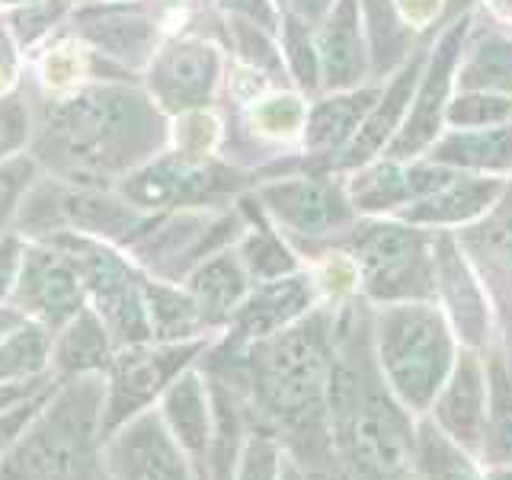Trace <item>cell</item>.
<instances>
[{
	"label": "cell",
	"instance_id": "6",
	"mask_svg": "<svg viewBox=\"0 0 512 480\" xmlns=\"http://www.w3.org/2000/svg\"><path fill=\"white\" fill-rule=\"evenodd\" d=\"M48 244H55L74 260L84 292L93 301V311L100 314L112 336V346L125 349L138 343H154L141 292L144 279L116 250L106 247L103 240L77 231H58L48 237Z\"/></svg>",
	"mask_w": 512,
	"mask_h": 480
},
{
	"label": "cell",
	"instance_id": "43",
	"mask_svg": "<svg viewBox=\"0 0 512 480\" xmlns=\"http://www.w3.org/2000/svg\"><path fill=\"white\" fill-rule=\"evenodd\" d=\"M58 384H61V381L55 378L52 384H45V388H42L39 394H32V397L20 400V404H13V407H7V410H0V458H4V455L10 452V445L23 436V429L32 423V416H36V413L45 407V400L55 394Z\"/></svg>",
	"mask_w": 512,
	"mask_h": 480
},
{
	"label": "cell",
	"instance_id": "31",
	"mask_svg": "<svg viewBox=\"0 0 512 480\" xmlns=\"http://www.w3.org/2000/svg\"><path fill=\"white\" fill-rule=\"evenodd\" d=\"M461 87L464 90H512V42L506 39H487L477 45L468 64L461 68Z\"/></svg>",
	"mask_w": 512,
	"mask_h": 480
},
{
	"label": "cell",
	"instance_id": "47",
	"mask_svg": "<svg viewBox=\"0 0 512 480\" xmlns=\"http://www.w3.org/2000/svg\"><path fill=\"white\" fill-rule=\"evenodd\" d=\"M231 13H237L240 20H250L260 29H272L276 26V10H272L269 0H221Z\"/></svg>",
	"mask_w": 512,
	"mask_h": 480
},
{
	"label": "cell",
	"instance_id": "17",
	"mask_svg": "<svg viewBox=\"0 0 512 480\" xmlns=\"http://www.w3.org/2000/svg\"><path fill=\"white\" fill-rule=\"evenodd\" d=\"M64 218H68V228H77V234L96 240H119V244H135L157 221L144 218L128 199H112L96 189H64Z\"/></svg>",
	"mask_w": 512,
	"mask_h": 480
},
{
	"label": "cell",
	"instance_id": "7",
	"mask_svg": "<svg viewBox=\"0 0 512 480\" xmlns=\"http://www.w3.org/2000/svg\"><path fill=\"white\" fill-rule=\"evenodd\" d=\"M205 352V340H183V343H138L116 349L106 368V404L100 420L103 442L135 420L138 413L151 410L157 397L180 378L186 368Z\"/></svg>",
	"mask_w": 512,
	"mask_h": 480
},
{
	"label": "cell",
	"instance_id": "45",
	"mask_svg": "<svg viewBox=\"0 0 512 480\" xmlns=\"http://www.w3.org/2000/svg\"><path fill=\"white\" fill-rule=\"evenodd\" d=\"M68 4L71 0H32V4H26V10L13 13L16 36H20L23 42L39 39L42 32L52 26L64 10H68Z\"/></svg>",
	"mask_w": 512,
	"mask_h": 480
},
{
	"label": "cell",
	"instance_id": "57",
	"mask_svg": "<svg viewBox=\"0 0 512 480\" xmlns=\"http://www.w3.org/2000/svg\"><path fill=\"white\" fill-rule=\"evenodd\" d=\"M106 480H109V477H106Z\"/></svg>",
	"mask_w": 512,
	"mask_h": 480
},
{
	"label": "cell",
	"instance_id": "11",
	"mask_svg": "<svg viewBox=\"0 0 512 480\" xmlns=\"http://www.w3.org/2000/svg\"><path fill=\"white\" fill-rule=\"evenodd\" d=\"M234 221H208V215H173L164 221H154L148 231L135 240V256L148 266L154 276L176 282L186 276L189 269H196L208 253L218 250L224 240L231 237Z\"/></svg>",
	"mask_w": 512,
	"mask_h": 480
},
{
	"label": "cell",
	"instance_id": "3",
	"mask_svg": "<svg viewBox=\"0 0 512 480\" xmlns=\"http://www.w3.org/2000/svg\"><path fill=\"white\" fill-rule=\"evenodd\" d=\"M157 138V112L141 93L100 87L48 106L39 151L71 173H112L132 167Z\"/></svg>",
	"mask_w": 512,
	"mask_h": 480
},
{
	"label": "cell",
	"instance_id": "26",
	"mask_svg": "<svg viewBox=\"0 0 512 480\" xmlns=\"http://www.w3.org/2000/svg\"><path fill=\"white\" fill-rule=\"evenodd\" d=\"M144 311H148V324L154 343H183V340H199L205 330V320L199 314V304L189 292H180L167 282L144 279Z\"/></svg>",
	"mask_w": 512,
	"mask_h": 480
},
{
	"label": "cell",
	"instance_id": "5",
	"mask_svg": "<svg viewBox=\"0 0 512 480\" xmlns=\"http://www.w3.org/2000/svg\"><path fill=\"white\" fill-rule=\"evenodd\" d=\"M378 362L400 400L426 410L452 365V340L439 311L410 301L384 308L378 317Z\"/></svg>",
	"mask_w": 512,
	"mask_h": 480
},
{
	"label": "cell",
	"instance_id": "18",
	"mask_svg": "<svg viewBox=\"0 0 512 480\" xmlns=\"http://www.w3.org/2000/svg\"><path fill=\"white\" fill-rule=\"evenodd\" d=\"M247 282L250 272L244 260H240V253L221 250L189 272L186 292L196 298L205 327H221L228 324L234 311L240 308V301L247 298Z\"/></svg>",
	"mask_w": 512,
	"mask_h": 480
},
{
	"label": "cell",
	"instance_id": "37",
	"mask_svg": "<svg viewBox=\"0 0 512 480\" xmlns=\"http://www.w3.org/2000/svg\"><path fill=\"white\" fill-rule=\"evenodd\" d=\"M365 7H368V20H372L375 74H381V71H388L391 61L400 55L404 29H400L397 16H394V0H365Z\"/></svg>",
	"mask_w": 512,
	"mask_h": 480
},
{
	"label": "cell",
	"instance_id": "50",
	"mask_svg": "<svg viewBox=\"0 0 512 480\" xmlns=\"http://www.w3.org/2000/svg\"><path fill=\"white\" fill-rule=\"evenodd\" d=\"M330 480H388V477L378 474L375 468H368V464H362V461L340 458V464L333 468Z\"/></svg>",
	"mask_w": 512,
	"mask_h": 480
},
{
	"label": "cell",
	"instance_id": "29",
	"mask_svg": "<svg viewBox=\"0 0 512 480\" xmlns=\"http://www.w3.org/2000/svg\"><path fill=\"white\" fill-rule=\"evenodd\" d=\"M52 362V330L39 320H23L0 340V384L39 378Z\"/></svg>",
	"mask_w": 512,
	"mask_h": 480
},
{
	"label": "cell",
	"instance_id": "23",
	"mask_svg": "<svg viewBox=\"0 0 512 480\" xmlns=\"http://www.w3.org/2000/svg\"><path fill=\"white\" fill-rule=\"evenodd\" d=\"M436 416L448 436L464 448H477L484 439V375H480V365L471 352H464L455 365V375L439 400Z\"/></svg>",
	"mask_w": 512,
	"mask_h": 480
},
{
	"label": "cell",
	"instance_id": "34",
	"mask_svg": "<svg viewBox=\"0 0 512 480\" xmlns=\"http://www.w3.org/2000/svg\"><path fill=\"white\" fill-rule=\"evenodd\" d=\"M356 205L365 212H378V208H394L410 199L407 189V170H397L394 164H381L375 170L362 173L356 186H352Z\"/></svg>",
	"mask_w": 512,
	"mask_h": 480
},
{
	"label": "cell",
	"instance_id": "55",
	"mask_svg": "<svg viewBox=\"0 0 512 480\" xmlns=\"http://www.w3.org/2000/svg\"><path fill=\"white\" fill-rule=\"evenodd\" d=\"M490 480H512V471H493Z\"/></svg>",
	"mask_w": 512,
	"mask_h": 480
},
{
	"label": "cell",
	"instance_id": "28",
	"mask_svg": "<svg viewBox=\"0 0 512 480\" xmlns=\"http://www.w3.org/2000/svg\"><path fill=\"white\" fill-rule=\"evenodd\" d=\"M432 164L474 167V170H509L512 167V128H490V132H455L436 151Z\"/></svg>",
	"mask_w": 512,
	"mask_h": 480
},
{
	"label": "cell",
	"instance_id": "49",
	"mask_svg": "<svg viewBox=\"0 0 512 480\" xmlns=\"http://www.w3.org/2000/svg\"><path fill=\"white\" fill-rule=\"evenodd\" d=\"M397 7L404 13L407 26H426L439 13V0H400Z\"/></svg>",
	"mask_w": 512,
	"mask_h": 480
},
{
	"label": "cell",
	"instance_id": "24",
	"mask_svg": "<svg viewBox=\"0 0 512 480\" xmlns=\"http://www.w3.org/2000/svg\"><path fill=\"white\" fill-rule=\"evenodd\" d=\"M420 71H423V58L416 55L404 71L394 77V84L388 87V93L378 96V103L372 106V112L365 116V122L359 125V135L349 141V148L343 154V164L356 167L372 160L388 138L394 135V128L404 119L407 103H413V87L420 84Z\"/></svg>",
	"mask_w": 512,
	"mask_h": 480
},
{
	"label": "cell",
	"instance_id": "48",
	"mask_svg": "<svg viewBox=\"0 0 512 480\" xmlns=\"http://www.w3.org/2000/svg\"><path fill=\"white\" fill-rule=\"evenodd\" d=\"M212 138H215V125H212V119H205V116H189V119H186L183 144H186V151H189V154H202Z\"/></svg>",
	"mask_w": 512,
	"mask_h": 480
},
{
	"label": "cell",
	"instance_id": "20",
	"mask_svg": "<svg viewBox=\"0 0 512 480\" xmlns=\"http://www.w3.org/2000/svg\"><path fill=\"white\" fill-rule=\"evenodd\" d=\"M320 74L330 90H343L359 84L365 74V52H362V29H359V7L356 0H340L327 13V23L317 39Z\"/></svg>",
	"mask_w": 512,
	"mask_h": 480
},
{
	"label": "cell",
	"instance_id": "4",
	"mask_svg": "<svg viewBox=\"0 0 512 480\" xmlns=\"http://www.w3.org/2000/svg\"><path fill=\"white\" fill-rule=\"evenodd\" d=\"M103 404L106 375L64 378L0 458V480H106Z\"/></svg>",
	"mask_w": 512,
	"mask_h": 480
},
{
	"label": "cell",
	"instance_id": "15",
	"mask_svg": "<svg viewBox=\"0 0 512 480\" xmlns=\"http://www.w3.org/2000/svg\"><path fill=\"white\" fill-rule=\"evenodd\" d=\"M311 304V285L301 276H282L263 282V288H256L253 295L240 301V308L234 311V336L224 346L244 349L253 340H266V336L285 330L288 324L308 311Z\"/></svg>",
	"mask_w": 512,
	"mask_h": 480
},
{
	"label": "cell",
	"instance_id": "51",
	"mask_svg": "<svg viewBox=\"0 0 512 480\" xmlns=\"http://www.w3.org/2000/svg\"><path fill=\"white\" fill-rule=\"evenodd\" d=\"M13 74H16V48L10 32L0 26V90H7L13 84Z\"/></svg>",
	"mask_w": 512,
	"mask_h": 480
},
{
	"label": "cell",
	"instance_id": "41",
	"mask_svg": "<svg viewBox=\"0 0 512 480\" xmlns=\"http://www.w3.org/2000/svg\"><path fill=\"white\" fill-rule=\"evenodd\" d=\"M279 471V442L272 432L256 429L240 452L237 480H276Z\"/></svg>",
	"mask_w": 512,
	"mask_h": 480
},
{
	"label": "cell",
	"instance_id": "19",
	"mask_svg": "<svg viewBox=\"0 0 512 480\" xmlns=\"http://www.w3.org/2000/svg\"><path fill=\"white\" fill-rule=\"evenodd\" d=\"M84 39L125 64H144L154 55V23L138 7H93L80 13Z\"/></svg>",
	"mask_w": 512,
	"mask_h": 480
},
{
	"label": "cell",
	"instance_id": "40",
	"mask_svg": "<svg viewBox=\"0 0 512 480\" xmlns=\"http://www.w3.org/2000/svg\"><path fill=\"white\" fill-rule=\"evenodd\" d=\"M487 455L493 461H512V400L500 365H493V426L487 432Z\"/></svg>",
	"mask_w": 512,
	"mask_h": 480
},
{
	"label": "cell",
	"instance_id": "54",
	"mask_svg": "<svg viewBox=\"0 0 512 480\" xmlns=\"http://www.w3.org/2000/svg\"><path fill=\"white\" fill-rule=\"evenodd\" d=\"M474 4V0H448V7H445V16H458L461 10H468Z\"/></svg>",
	"mask_w": 512,
	"mask_h": 480
},
{
	"label": "cell",
	"instance_id": "42",
	"mask_svg": "<svg viewBox=\"0 0 512 480\" xmlns=\"http://www.w3.org/2000/svg\"><path fill=\"white\" fill-rule=\"evenodd\" d=\"M304 103L298 100V96H272V100H266L260 109L253 112V122L260 125V132L266 135H292L295 128L304 125Z\"/></svg>",
	"mask_w": 512,
	"mask_h": 480
},
{
	"label": "cell",
	"instance_id": "13",
	"mask_svg": "<svg viewBox=\"0 0 512 480\" xmlns=\"http://www.w3.org/2000/svg\"><path fill=\"white\" fill-rule=\"evenodd\" d=\"M218 80V55L212 45L176 42L154 58L151 90L167 109H196L202 106Z\"/></svg>",
	"mask_w": 512,
	"mask_h": 480
},
{
	"label": "cell",
	"instance_id": "33",
	"mask_svg": "<svg viewBox=\"0 0 512 480\" xmlns=\"http://www.w3.org/2000/svg\"><path fill=\"white\" fill-rule=\"evenodd\" d=\"M240 260H244L250 276L260 279V282H272V279L292 276L295 272V256L285 250V244L269 228L253 231L244 240V247H240Z\"/></svg>",
	"mask_w": 512,
	"mask_h": 480
},
{
	"label": "cell",
	"instance_id": "53",
	"mask_svg": "<svg viewBox=\"0 0 512 480\" xmlns=\"http://www.w3.org/2000/svg\"><path fill=\"white\" fill-rule=\"evenodd\" d=\"M26 320V314L20 308H0V340H4L7 333H13Z\"/></svg>",
	"mask_w": 512,
	"mask_h": 480
},
{
	"label": "cell",
	"instance_id": "9",
	"mask_svg": "<svg viewBox=\"0 0 512 480\" xmlns=\"http://www.w3.org/2000/svg\"><path fill=\"white\" fill-rule=\"evenodd\" d=\"M100 458L109 480H199L157 410H144L119 426L103 442Z\"/></svg>",
	"mask_w": 512,
	"mask_h": 480
},
{
	"label": "cell",
	"instance_id": "44",
	"mask_svg": "<svg viewBox=\"0 0 512 480\" xmlns=\"http://www.w3.org/2000/svg\"><path fill=\"white\" fill-rule=\"evenodd\" d=\"M29 138V116L23 96H0V160L20 151Z\"/></svg>",
	"mask_w": 512,
	"mask_h": 480
},
{
	"label": "cell",
	"instance_id": "56",
	"mask_svg": "<svg viewBox=\"0 0 512 480\" xmlns=\"http://www.w3.org/2000/svg\"><path fill=\"white\" fill-rule=\"evenodd\" d=\"M0 4H32V0H0Z\"/></svg>",
	"mask_w": 512,
	"mask_h": 480
},
{
	"label": "cell",
	"instance_id": "36",
	"mask_svg": "<svg viewBox=\"0 0 512 480\" xmlns=\"http://www.w3.org/2000/svg\"><path fill=\"white\" fill-rule=\"evenodd\" d=\"M512 112V100L500 93H487V90H468L464 96L448 106V122L461 125V128H480L487 122H503Z\"/></svg>",
	"mask_w": 512,
	"mask_h": 480
},
{
	"label": "cell",
	"instance_id": "38",
	"mask_svg": "<svg viewBox=\"0 0 512 480\" xmlns=\"http://www.w3.org/2000/svg\"><path fill=\"white\" fill-rule=\"evenodd\" d=\"M285 52H288V61H292L298 84L304 90H314L320 84V58L308 32V23L298 20V16H288L285 20Z\"/></svg>",
	"mask_w": 512,
	"mask_h": 480
},
{
	"label": "cell",
	"instance_id": "35",
	"mask_svg": "<svg viewBox=\"0 0 512 480\" xmlns=\"http://www.w3.org/2000/svg\"><path fill=\"white\" fill-rule=\"evenodd\" d=\"M416 461H420L426 480H480L468 468V461H464L432 426L423 429L420 445H416Z\"/></svg>",
	"mask_w": 512,
	"mask_h": 480
},
{
	"label": "cell",
	"instance_id": "1",
	"mask_svg": "<svg viewBox=\"0 0 512 480\" xmlns=\"http://www.w3.org/2000/svg\"><path fill=\"white\" fill-rule=\"evenodd\" d=\"M333 365V320L314 311L285 330L253 340L247 349V394L279 432L292 452L314 468L333 461L330 455V407L327 381Z\"/></svg>",
	"mask_w": 512,
	"mask_h": 480
},
{
	"label": "cell",
	"instance_id": "14",
	"mask_svg": "<svg viewBox=\"0 0 512 480\" xmlns=\"http://www.w3.org/2000/svg\"><path fill=\"white\" fill-rule=\"evenodd\" d=\"M260 199L282 224L301 234H330L349 221L340 189L324 180H285L260 189Z\"/></svg>",
	"mask_w": 512,
	"mask_h": 480
},
{
	"label": "cell",
	"instance_id": "2",
	"mask_svg": "<svg viewBox=\"0 0 512 480\" xmlns=\"http://www.w3.org/2000/svg\"><path fill=\"white\" fill-rule=\"evenodd\" d=\"M327 407L330 436L340 448V458L362 461L388 480L410 474L416 461V436L407 413L384 388L365 320L352 314L340 324V333H333Z\"/></svg>",
	"mask_w": 512,
	"mask_h": 480
},
{
	"label": "cell",
	"instance_id": "8",
	"mask_svg": "<svg viewBox=\"0 0 512 480\" xmlns=\"http://www.w3.org/2000/svg\"><path fill=\"white\" fill-rule=\"evenodd\" d=\"M365 292L378 301H416L436 292L426 237L404 224H365L352 237Z\"/></svg>",
	"mask_w": 512,
	"mask_h": 480
},
{
	"label": "cell",
	"instance_id": "10",
	"mask_svg": "<svg viewBox=\"0 0 512 480\" xmlns=\"http://www.w3.org/2000/svg\"><path fill=\"white\" fill-rule=\"evenodd\" d=\"M84 282L77 276L74 260L55 244H32L23 253L20 279L13 288V304L32 314L42 327L58 333L68 320L84 311Z\"/></svg>",
	"mask_w": 512,
	"mask_h": 480
},
{
	"label": "cell",
	"instance_id": "52",
	"mask_svg": "<svg viewBox=\"0 0 512 480\" xmlns=\"http://www.w3.org/2000/svg\"><path fill=\"white\" fill-rule=\"evenodd\" d=\"M295 16L304 23H320L333 10V0H292Z\"/></svg>",
	"mask_w": 512,
	"mask_h": 480
},
{
	"label": "cell",
	"instance_id": "22",
	"mask_svg": "<svg viewBox=\"0 0 512 480\" xmlns=\"http://www.w3.org/2000/svg\"><path fill=\"white\" fill-rule=\"evenodd\" d=\"M432 266H436V285L445 298V304L452 308L455 327L461 330V336L471 346L484 343L487 333V308L484 298H480V288L471 276V269L464 266V260L458 256L455 240L442 234L436 240V256H432Z\"/></svg>",
	"mask_w": 512,
	"mask_h": 480
},
{
	"label": "cell",
	"instance_id": "30",
	"mask_svg": "<svg viewBox=\"0 0 512 480\" xmlns=\"http://www.w3.org/2000/svg\"><path fill=\"white\" fill-rule=\"evenodd\" d=\"M461 240L480 266L490 269L500 282H509L512 279V189L487 215V221L464 231Z\"/></svg>",
	"mask_w": 512,
	"mask_h": 480
},
{
	"label": "cell",
	"instance_id": "32",
	"mask_svg": "<svg viewBox=\"0 0 512 480\" xmlns=\"http://www.w3.org/2000/svg\"><path fill=\"white\" fill-rule=\"evenodd\" d=\"M16 228L32 237H52L58 231H68L64 189L58 183H32L20 202V212H16Z\"/></svg>",
	"mask_w": 512,
	"mask_h": 480
},
{
	"label": "cell",
	"instance_id": "21",
	"mask_svg": "<svg viewBox=\"0 0 512 480\" xmlns=\"http://www.w3.org/2000/svg\"><path fill=\"white\" fill-rule=\"evenodd\" d=\"M116 356L112 336L93 308H84L74 320H68L52 343V375L58 381L77 375H106V368Z\"/></svg>",
	"mask_w": 512,
	"mask_h": 480
},
{
	"label": "cell",
	"instance_id": "46",
	"mask_svg": "<svg viewBox=\"0 0 512 480\" xmlns=\"http://www.w3.org/2000/svg\"><path fill=\"white\" fill-rule=\"evenodd\" d=\"M23 240L16 234H0V301H7L20 279V266H23Z\"/></svg>",
	"mask_w": 512,
	"mask_h": 480
},
{
	"label": "cell",
	"instance_id": "27",
	"mask_svg": "<svg viewBox=\"0 0 512 480\" xmlns=\"http://www.w3.org/2000/svg\"><path fill=\"white\" fill-rule=\"evenodd\" d=\"M378 103L375 90H359V93H343V96H330V100L317 103L311 109V116L304 119V144L311 151H333L346 144L356 128L362 125V119L372 112V106Z\"/></svg>",
	"mask_w": 512,
	"mask_h": 480
},
{
	"label": "cell",
	"instance_id": "16",
	"mask_svg": "<svg viewBox=\"0 0 512 480\" xmlns=\"http://www.w3.org/2000/svg\"><path fill=\"white\" fill-rule=\"evenodd\" d=\"M164 423L170 426L173 439L183 445L199 480H208V445H212V400L208 384H202L199 372H186L164 391Z\"/></svg>",
	"mask_w": 512,
	"mask_h": 480
},
{
	"label": "cell",
	"instance_id": "12",
	"mask_svg": "<svg viewBox=\"0 0 512 480\" xmlns=\"http://www.w3.org/2000/svg\"><path fill=\"white\" fill-rule=\"evenodd\" d=\"M464 32H468V20H458L442 36V42L436 45V52H432V61H429V71L420 80V93H416V106L410 112V119L404 128H400V135L388 144L391 157H410L416 151H423L426 144L436 138L439 125H442L445 100H448V87H452L455 61L461 55Z\"/></svg>",
	"mask_w": 512,
	"mask_h": 480
},
{
	"label": "cell",
	"instance_id": "39",
	"mask_svg": "<svg viewBox=\"0 0 512 480\" xmlns=\"http://www.w3.org/2000/svg\"><path fill=\"white\" fill-rule=\"evenodd\" d=\"M36 183V164L29 157L0 160V234L7 231V224L20 212L23 196Z\"/></svg>",
	"mask_w": 512,
	"mask_h": 480
},
{
	"label": "cell",
	"instance_id": "25",
	"mask_svg": "<svg viewBox=\"0 0 512 480\" xmlns=\"http://www.w3.org/2000/svg\"><path fill=\"white\" fill-rule=\"evenodd\" d=\"M500 180H480V176H455L452 183L436 189L432 196H423L413 208H407L404 218L413 224H452L468 221L493 205L500 196Z\"/></svg>",
	"mask_w": 512,
	"mask_h": 480
}]
</instances>
